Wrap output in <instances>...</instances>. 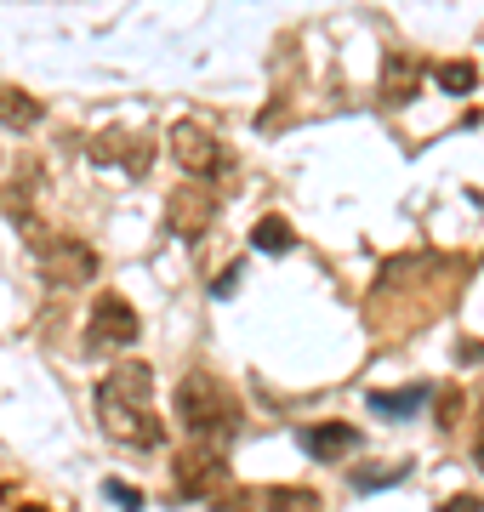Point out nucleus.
<instances>
[{"label": "nucleus", "mask_w": 484, "mask_h": 512, "mask_svg": "<svg viewBox=\"0 0 484 512\" xmlns=\"http://www.w3.org/2000/svg\"><path fill=\"white\" fill-rule=\"evenodd\" d=\"M223 484H228V467L211 444L183 450V456L171 461V490L177 495H194V501H211V507H217V490H223Z\"/></svg>", "instance_id": "39448f33"}, {"label": "nucleus", "mask_w": 484, "mask_h": 512, "mask_svg": "<svg viewBox=\"0 0 484 512\" xmlns=\"http://www.w3.org/2000/svg\"><path fill=\"white\" fill-rule=\"evenodd\" d=\"M433 80H439L450 97H467L473 86H479V69H473L467 57H456V63H439V69H433Z\"/></svg>", "instance_id": "2eb2a0df"}, {"label": "nucleus", "mask_w": 484, "mask_h": 512, "mask_svg": "<svg viewBox=\"0 0 484 512\" xmlns=\"http://www.w3.org/2000/svg\"><path fill=\"white\" fill-rule=\"evenodd\" d=\"M103 495H109L120 512H143V490H137V484H120V478H109V484H103Z\"/></svg>", "instance_id": "f3484780"}, {"label": "nucleus", "mask_w": 484, "mask_h": 512, "mask_svg": "<svg viewBox=\"0 0 484 512\" xmlns=\"http://www.w3.org/2000/svg\"><path fill=\"white\" fill-rule=\"evenodd\" d=\"M456 410H462V393L450 387V393H439V427H450L456 421Z\"/></svg>", "instance_id": "a211bd4d"}, {"label": "nucleus", "mask_w": 484, "mask_h": 512, "mask_svg": "<svg viewBox=\"0 0 484 512\" xmlns=\"http://www.w3.org/2000/svg\"><path fill=\"white\" fill-rule=\"evenodd\" d=\"M473 461H479V473H484V421H479V444H473Z\"/></svg>", "instance_id": "aec40b11"}, {"label": "nucleus", "mask_w": 484, "mask_h": 512, "mask_svg": "<svg viewBox=\"0 0 484 512\" xmlns=\"http://www.w3.org/2000/svg\"><path fill=\"white\" fill-rule=\"evenodd\" d=\"M211 222H217V188H177L166 205V228L177 239H205L211 234Z\"/></svg>", "instance_id": "0eeeda50"}, {"label": "nucleus", "mask_w": 484, "mask_h": 512, "mask_svg": "<svg viewBox=\"0 0 484 512\" xmlns=\"http://www.w3.org/2000/svg\"><path fill=\"white\" fill-rule=\"evenodd\" d=\"M359 444V433L348 421H319V427H302V450L314 461H342Z\"/></svg>", "instance_id": "1a4fd4ad"}, {"label": "nucleus", "mask_w": 484, "mask_h": 512, "mask_svg": "<svg viewBox=\"0 0 484 512\" xmlns=\"http://www.w3.org/2000/svg\"><path fill=\"white\" fill-rule=\"evenodd\" d=\"M262 512H325V501L302 484H274V490H262Z\"/></svg>", "instance_id": "ddd939ff"}, {"label": "nucleus", "mask_w": 484, "mask_h": 512, "mask_svg": "<svg viewBox=\"0 0 484 512\" xmlns=\"http://www.w3.org/2000/svg\"><path fill=\"white\" fill-rule=\"evenodd\" d=\"M29 245H35V262L40 274L52 279V285H86V279L97 274V251L86 245V239L75 234H29Z\"/></svg>", "instance_id": "7ed1b4c3"}, {"label": "nucleus", "mask_w": 484, "mask_h": 512, "mask_svg": "<svg viewBox=\"0 0 484 512\" xmlns=\"http://www.w3.org/2000/svg\"><path fill=\"white\" fill-rule=\"evenodd\" d=\"M251 245L268 256H285V251H297V234H291V222L285 217H262L257 228H251Z\"/></svg>", "instance_id": "4468645a"}, {"label": "nucleus", "mask_w": 484, "mask_h": 512, "mask_svg": "<svg viewBox=\"0 0 484 512\" xmlns=\"http://www.w3.org/2000/svg\"><path fill=\"white\" fill-rule=\"evenodd\" d=\"M86 342H92V348H131V342H137V308H131L126 296L120 291H103L92 302V319H86Z\"/></svg>", "instance_id": "423d86ee"}, {"label": "nucleus", "mask_w": 484, "mask_h": 512, "mask_svg": "<svg viewBox=\"0 0 484 512\" xmlns=\"http://www.w3.org/2000/svg\"><path fill=\"white\" fill-rule=\"evenodd\" d=\"M439 512H484V501H479V495H450Z\"/></svg>", "instance_id": "6ab92c4d"}, {"label": "nucleus", "mask_w": 484, "mask_h": 512, "mask_svg": "<svg viewBox=\"0 0 484 512\" xmlns=\"http://www.w3.org/2000/svg\"><path fill=\"white\" fill-rule=\"evenodd\" d=\"M40 97H29L23 86H0V126L6 131H35L40 126Z\"/></svg>", "instance_id": "9b49d317"}, {"label": "nucleus", "mask_w": 484, "mask_h": 512, "mask_svg": "<svg viewBox=\"0 0 484 512\" xmlns=\"http://www.w3.org/2000/svg\"><path fill=\"white\" fill-rule=\"evenodd\" d=\"M166 143H171V160L183 165L188 177H217V171H228L223 137H217L211 126H200V120H177Z\"/></svg>", "instance_id": "20e7f679"}, {"label": "nucleus", "mask_w": 484, "mask_h": 512, "mask_svg": "<svg viewBox=\"0 0 484 512\" xmlns=\"http://www.w3.org/2000/svg\"><path fill=\"white\" fill-rule=\"evenodd\" d=\"M97 427L126 450H160L166 444V421L154 416V370L143 359L114 365L97 382Z\"/></svg>", "instance_id": "f257e3e1"}, {"label": "nucleus", "mask_w": 484, "mask_h": 512, "mask_svg": "<svg viewBox=\"0 0 484 512\" xmlns=\"http://www.w3.org/2000/svg\"><path fill=\"white\" fill-rule=\"evenodd\" d=\"M410 473V461H388V467H354V490H382Z\"/></svg>", "instance_id": "dca6fc26"}, {"label": "nucleus", "mask_w": 484, "mask_h": 512, "mask_svg": "<svg viewBox=\"0 0 484 512\" xmlns=\"http://www.w3.org/2000/svg\"><path fill=\"white\" fill-rule=\"evenodd\" d=\"M86 154H92L97 165H120L131 177H149V165H154V143L143 131H103V137L86 143Z\"/></svg>", "instance_id": "6e6552de"}, {"label": "nucleus", "mask_w": 484, "mask_h": 512, "mask_svg": "<svg viewBox=\"0 0 484 512\" xmlns=\"http://www.w3.org/2000/svg\"><path fill=\"white\" fill-rule=\"evenodd\" d=\"M428 399H433V387H422V382H416V387H399V393H371L365 404H371L376 416H388V421H405L410 410H422Z\"/></svg>", "instance_id": "f8f14e48"}, {"label": "nucleus", "mask_w": 484, "mask_h": 512, "mask_svg": "<svg viewBox=\"0 0 484 512\" xmlns=\"http://www.w3.org/2000/svg\"><path fill=\"white\" fill-rule=\"evenodd\" d=\"M177 421H183L200 444L217 450V444H228L240 433V404H234V393H228L211 370H188L183 382H177Z\"/></svg>", "instance_id": "f03ea898"}, {"label": "nucleus", "mask_w": 484, "mask_h": 512, "mask_svg": "<svg viewBox=\"0 0 484 512\" xmlns=\"http://www.w3.org/2000/svg\"><path fill=\"white\" fill-rule=\"evenodd\" d=\"M416 86H422V63H416V52H388L382 57V97H388V103H410Z\"/></svg>", "instance_id": "9d476101"}]
</instances>
